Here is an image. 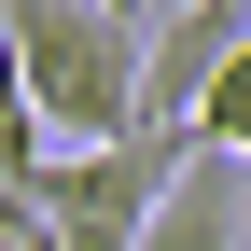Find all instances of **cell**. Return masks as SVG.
I'll return each instance as SVG.
<instances>
[{
    "mask_svg": "<svg viewBox=\"0 0 251 251\" xmlns=\"http://www.w3.org/2000/svg\"><path fill=\"white\" fill-rule=\"evenodd\" d=\"M140 42H153V14H126V0H0V56H14L28 126L56 153L140 140Z\"/></svg>",
    "mask_w": 251,
    "mask_h": 251,
    "instance_id": "6da1fadb",
    "label": "cell"
},
{
    "mask_svg": "<svg viewBox=\"0 0 251 251\" xmlns=\"http://www.w3.org/2000/svg\"><path fill=\"white\" fill-rule=\"evenodd\" d=\"M196 140H98V153H42L28 168V209H42V251H140L153 196L181 181Z\"/></svg>",
    "mask_w": 251,
    "mask_h": 251,
    "instance_id": "7a4b0ae2",
    "label": "cell"
},
{
    "mask_svg": "<svg viewBox=\"0 0 251 251\" xmlns=\"http://www.w3.org/2000/svg\"><path fill=\"white\" fill-rule=\"evenodd\" d=\"M251 42V0H181V14H153V42H140V140H196V98H209V70Z\"/></svg>",
    "mask_w": 251,
    "mask_h": 251,
    "instance_id": "3957f363",
    "label": "cell"
},
{
    "mask_svg": "<svg viewBox=\"0 0 251 251\" xmlns=\"http://www.w3.org/2000/svg\"><path fill=\"white\" fill-rule=\"evenodd\" d=\"M140 251H251V168L237 153H181V181L153 196V224H140Z\"/></svg>",
    "mask_w": 251,
    "mask_h": 251,
    "instance_id": "277c9868",
    "label": "cell"
},
{
    "mask_svg": "<svg viewBox=\"0 0 251 251\" xmlns=\"http://www.w3.org/2000/svg\"><path fill=\"white\" fill-rule=\"evenodd\" d=\"M196 140H209V153H237V168H251V42L224 56V70H209V98H196Z\"/></svg>",
    "mask_w": 251,
    "mask_h": 251,
    "instance_id": "5b68a950",
    "label": "cell"
},
{
    "mask_svg": "<svg viewBox=\"0 0 251 251\" xmlns=\"http://www.w3.org/2000/svg\"><path fill=\"white\" fill-rule=\"evenodd\" d=\"M42 126H28V84H14V56H0V181H14V196H28V168H42Z\"/></svg>",
    "mask_w": 251,
    "mask_h": 251,
    "instance_id": "8992f818",
    "label": "cell"
},
{
    "mask_svg": "<svg viewBox=\"0 0 251 251\" xmlns=\"http://www.w3.org/2000/svg\"><path fill=\"white\" fill-rule=\"evenodd\" d=\"M0 251H42V209H28L14 181H0Z\"/></svg>",
    "mask_w": 251,
    "mask_h": 251,
    "instance_id": "52a82bcc",
    "label": "cell"
},
{
    "mask_svg": "<svg viewBox=\"0 0 251 251\" xmlns=\"http://www.w3.org/2000/svg\"><path fill=\"white\" fill-rule=\"evenodd\" d=\"M126 14H181V0H126Z\"/></svg>",
    "mask_w": 251,
    "mask_h": 251,
    "instance_id": "ba28073f",
    "label": "cell"
}]
</instances>
